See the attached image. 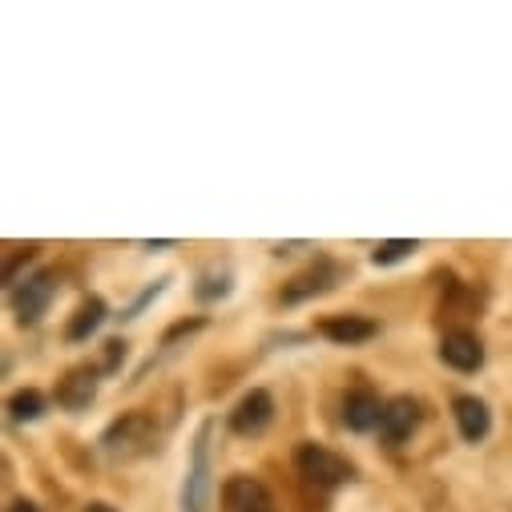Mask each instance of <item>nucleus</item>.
<instances>
[{"label":"nucleus","mask_w":512,"mask_h":512,"mask_svg":"<svg viewBox=\"0 0 512 512\" xmlns=\"http://www.w3.org/2000/svg\"><path fill=\"white\" fill-rule=\"evenodd\" d=\"M85 512H117V508H113V504H105V500H93Z\"/></svg>","instance_id":"6ab92c4d"},{"label":"nucleus","mask_w":512,"mask_h":512,"mask_svg":"<svg viewBox=\"0 0 512 512\" xmlns=\"http://www.w3.org/2000/svg\"><path fill=\"white\" fill-rule=\"evenodd\" d=\"M222 512H275V496L254 476H230L222 484Z\"/></svg>","instance_id":"423d86ee"},{"label":"nucleus","mask_w":512,"mask_h":512,"mask_svg":"<svg viewBox=\"0 0 512 512\" xmlns=\"http://www.w3.org/2000/svg\"><path fill=\"white\" fill-rule=\"evenodd\" d=\"M105 315H109V307H105V299H85L81 307H77V315L69 319V327H65V339L69 343H81V339H89L101 323H105Z\"/></svg>","instance_id":"4468645a"},{"label":"nucleus","mask_w":512,"mask_h":512,"mask_svg":"<svg viewBox=\"0 0 512 512\" xmlns=\"http://www.w3.org/2000/svg\"><path fill=\"white\" fill-rule=\"evenodd\" d=\"M9 416H13L17 424H33V420H41V416H45V396L33 392V388L13 392V396H9Z\"/></svg>","instance_id":"2eb2a0df"},{"label":"nucleus","mask_w":512,"mask_h":512,"mask_svg":"<svg viewBox=\"0 0 512 512\" xmlns=\"http://www.w3.org/2000/svg\"><path fill=\"white\" fill-rule=\"evenodd\" d=\"M146 440H150V420H146L142 412H130V416H121L117 424H109V432H105L101 444H105L113 456H130V452H138Z\"/></svg>","instance_id":"1a4fd4ad"},{"label":"nucleus","mask_w":512,"mask_h":512,"mask_svg":"<svg viewBox=\"0 0 512 512\" xmlns=\"http://www.w3.org/2000/svg\"><path fill=\"white\" fill-rule=\"evenodd\" d=\"M57 283H61L57 271H37L21 287H13V311H17V319L21 323H37L49 311V303L57 295Z\"/></svg>","instance_id":"7ed1b4c3"},{"label":"nucleus","mask_w":512,"mask_h":512,"mask_svg":"<svg viewBox=\"0 0 512 512\" xmlns=\"http://www.w3.org/2000/svg\"><path fill=\"white\" fill-rule=\"evenodd\" d=\"M339 279H343V267H339V263H331V259H319L315 267L299 271V275H295V279L283 287V303H287V307L307 303V299H315V295L331 291Z\"/></svg>","instance_id":"39448f33"},{"label":"nucleus","mask_w":512,"mask_h":512,"mask_svg":"<svg viewBox=\"0 0 512 512\" xmlns=\"http://www.w3.org/2000/svg\"><path fill=\"white\" fill-rule=\"evenodd\" d=\"M440 359L448 367H456V371H476L484 363V347H480V339L472 331H448L440 339Z\"/></svg>","instance_id":"9b49d317"},{"label":"nucleus","mask_w":512,"mask_h":512,"mask_svg":"<svg viewBox=\"0 0 512 512\" xmlns=\"http://www.w3.org/2000/svg\"><path fill=\"white\" fill-rule=\"evenodd\" d=\"M295 468H299V476H303L311 488H323V492L343 488V484L355 476V468H351L343 456H335L331 448H323V444H315V440H303V444L295 448Z\"/></svg>","instance_id":"f257e3e1"},{"label":"nucleus","mask_w":512,"mask_h":512,"mask_svg":"<svg viewBox=\"0 0 512 512\" xmlns=\"http://www.w3.org/2000/svg\"><path fill=\"white\" fill-rule=\"evenodd\" d=\"M210 436H214V420H206L194 436V452L182 484V512H210Z\"/></svg>","instance_id":"f03ea898"},{"label":"nucleus","mask_w":512,"mask_h":512,"mask_svg":"<svg viewBox=\"0 0 512 512\" xmlns=\"http://www.w3.org/2000/svg\"><path fill=\"white\" fill-rule=\"evenodd\" d=\"M121 355H125V343H121V339H109V343H105V371H113V367L121 363Z\"/></svg>","instance_id":"f3484780"},{"label":"nucleus","mask_w":512,"mask_h":512,"mask_svg":"<svg viewBox=\"0 0 512 512\" xmlns=\"http://www.w3.org/2000/svg\"><path fill=\"white\" fill-rule=\"evenodd\" d=\"M420 242L416 238H388V242H379L375 250H371V263L375 267H392V263H404L408 254L416 250Z\"/></svg>","instance_id":"dca6fc26"},{"label":"nucleus","mask_w":512,"mask_h":512,"mask_svg":"<svg viewBox=\"0 0 512 512\" xmlns=\"http://www.w3.org/2000/svg\"><path fill=\"white\" fill-rule=\"evenodd\" d=\"M97 396V367H73L65 379H61V388H57V404L65 412H81L89 408Z\"/></svg>","instance_id":"9d476101"},{"label":"nucleus","mask_w":512,"mask_h":512,"mask_svg":"<svg viewBox=\"0 0 512 512\" xmlns=\"http://www.w3.org/2000/svg\"><path fill=\"white\" fill-rule=\"evenodd\" d=\"M420 420H424V412H420V400H412V396H396V400H388L383 404V420H379V436L388 440V444H404L416 428H420Z\"/></svg>","instance_id":"0eeeda50"},{"label":"nucleus","mask_w":512,"mask_h":512,"mask_svg":"<svg viewBox=\"0 0 512 512\" xmlns=\"http://www.w3.org/2000/svg\"><path fill=\"white\" fill-rule=\"evenodd\" d=\"M452 416H456V428H460V436L468 444H480L488 436V428H492V412L476 396H456L452 400Z\"/></svg>","instance_id":"ddd939ff"},{"label":"nucleus","mask_w":512,"mask_h":512,"mask_svg":"<svg viewBox=\"0 0 512 512\" xmlns=\"http://www.w3.org/2000/svg\"><path fill=\"white\" fill-rule=\"evenodd\" d=\"M9 512H41V508H37V504H33V500H17V504H13V508H9Z\"/></svg>","instance_id":"a211bd4d"},{"label":"nucleus","mask_w":512,"mask_h":512,"mask_svg":"<svg viewBox=\"0 0 512 512\" xmlns=\"http://www.w3.org/2000/svg\"><path fill=\"white\" fill-rule=\"evenodd\" d=\"M319 335L331 339L335 347H359V343L375 339L379 327H375L367 315H327V319L319 323Z\"/></svg>","instance_id":"6e6552de"},{"label":"nucleus","mask_w":512,"mask_h":512,"mask_svg":"<svg viewBox=\"0 0 512 512\" xmlns=\"http://www.w3.org/2000/svg\"><path fill=\"white\" fill-rule=\"evenodd\" d=\"M271 420H275V400H271V392L254 388V392H246V396L234 404V412H230V432H238V436H263V432L271 428Z\"/></svg>","instance_id":"20e7f679"},{"label":"nucleus","mask_w":512,"mask_h":512,"mask_svg":"<svg viewBox=\"0 0 512 512\" xmlns=\"http://www.w3.org/2000/svg\"><path fill=\"white\" fill-rule=\"evenodd\" d=\"M379 420H383V404H379L375 392L355 388V392L343 396V424L351 432H371V428H379Z\"/></svg>","instance_id":"f8f14e48"}]
</instances>
